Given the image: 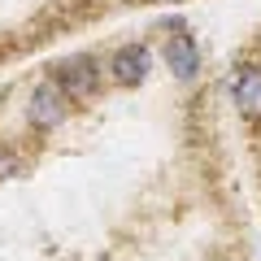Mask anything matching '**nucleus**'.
<instances>
[{
    "label": "nucleus",
    "mask_w": 261,
    "mask_h": 261,
    "mask_svg": "<svg viewBox=\"0 0 261 261\" xmlns=\"http://www.w3.org/2000/svg\"><path fill=\"white\" fill-rule=\"evenodd\" d=\"M70 113H74V105H70V96L57 87L53 74H39L35 83H31L27 100H22V118H27V126L35 130V135H53V130H61L65 122H70Z\"/></svg>",
    "instance_id": "2"
},
{
    "label": "nucleus",
    "mask_w": 261,
    "mask_h": 261,
    "mask_svg": "<svg viewBox=\"0 0 261 261\" xmlns=\"http://www.w3.org/2000/svg\"><path fill=\"white\" fill-rule=\"evenodd\" d=\"M231 100L248 122H261V65H240L231 83Z\"/></svg>",
    "instance_id": "5"
},
{
    "label": "nucleus",
    "mask_w": 261,
    "mask_h": 261,
    "mask_svg": "<svg viewBox=\"0 0 261 261\" xmlns=\"http://www.w3.org/2000/svg\"><path fill=\"white\" fill-rule=\"evenodd\" d=\"M161 31H166V39H161V61H166V70L178 83H196V74H200V44H196V35L183 27V18H166Z\"/></svg>",
    "instance_id": "3"
},
{
    "label": "nucleus",
    "mask_w": 261,
    "mask_h": 261,
    "mask_svg": "<svg viewBox=\"0 0 261 261\" xmlns=\"http://www.w3.org/2000/svg\"><path fill=\"white\" fill-rule=\"evenodd\" d=\"M105 70H109V79L118 87H140V83H148V74H152V48L140 44V39H126V44H118L109 53Z\"/></svg>",
    "instance_id": "4"
},
{
    "label": "nucleus",
    "mask_w": 261,
    "mask_h": 261,
    "mask_svg": "<svg viewBox=\"0 0 261 261\" xmlns=\"http://www.w3.org/2000/svg\"><path fill=\"white\" fill-rule=\"evenodd\" d=\"M257 257H261V248H257Z\"/></svg>",
    "instance_id": "7"
},
{
    "label": "nucleus",
    "mask_w": 261,
    "mask_h": 261,
    "mask_svg": "<svg viewBox=\"0 0 261 261\" xmlns=\"http://www.w3.org/2000/svg\"><path fill=\"white\" fill-rule=\"evenodd\" d=\"M18 174H27V157L18 152V144L0 140V183L5 178H18Z\"/></svg>",
    "instance_id": "6"
},
{
    "label": "nucleus",
    "mask_w": 261,
    "mask_h": 261,
    "mask_svg": "<svg viewBox=\"0 0 261 261\" xmlns=\"http://www.w3.org/2000/svg\"><path fill=\"white\" fill-rule=\"evenodd\" d=\"M48 74L57 79V87L70 96L74 109H79V105H87V100H96V96L105 92V83H109L105 57H96V53H70V57H61Z\"/></svg>",
    "instance_id": "1"
}]
</instances>
